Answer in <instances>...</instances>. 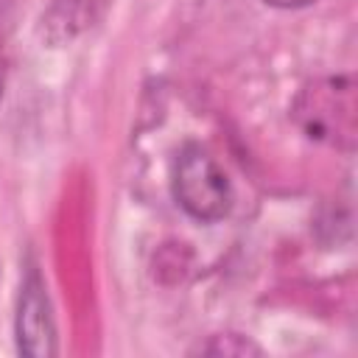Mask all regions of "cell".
I'll list each match as a JSON object with an SVG mask.
<instances>
[{"label": "cell", "mask_w": 358, "mask_h": 358, "mask_svg": "<svg viewBox=\"0 0 358 358\" xmlns=\"http://www.w3.org/2000/svg\"><path fill=\"white\" fill-rule=\"evenodd\" d=\"M173 199L196 221H221L232 207V187L215 157L199 143H187L173 162Z\"/></svg>", "instance_id": "1"}, {"label": "cell", "mask_w": 358, "mask_h": 358, "mask_svg": "<svg viewBox=\"0 0 358 358\" xmlns=\"http://www.w3.org/2000/svg\"><path fill=\"white\" fill-rule=\"evenodd\" d=\"M294 120L299 129L327 145H352L355 137V87L350 78H322L299 92L294 101Z\"/></svg>", "instance_id": "2"}, {"label": "cell", "mask_w": 358, "mask_h": 358, "mask_svg": "<svg viewBox=\"0 0 358 358\" xmlns=\"http://www.w3.org/2000/svg\"><path fill=\"white\" fill-rule=\"evenodd\" d=\"M17 347L22 355L42 358L56 352V330L50 316V302L45 294V282L36 268L28 271L20 288V308H17Z\"/></svg>", "instance_id": "3"}, {"label": "cell", "mask_w": 358, "mask_h": 358, "mask_svg": "<svg viewBox=\"0 0 358 358\" xmlns=\"http://www.w3.org/2000/svg\"><path fill=\"white\" fill-rule=\"evenodd\" d=\"M112 0H50L39 20V36L50 45L73 42L98 25Z\"/></svg>", "instance_id": "4"}, {"label": "cell", "mask_w": 358, "mask_h": 358, "mask_svg": "<svg viewBox=\"0 0 358 358\" xmlns=\"http://www.w3.org/2000/svg\"><path fill=\"white\" fill-rule=\"evenodd\" d=\"M268 6H277V8H299V6H310L316 0H266Z\"/></svg>", "instance_id": "5"}, {"label": "cell", "mask_w": 358, "mask_h": 358, "mask_svg": "<svg viewBox=\"0 0 358 358\" xmlns=\"http://www.w3.org/2000/svg\"><path fill=\"white\" fill-rule=\"evenodd\" d=\"M3 87H6V59H3V50H0V98H3Z\"/></svg>", "instance_id": "6"}]
</instances>
